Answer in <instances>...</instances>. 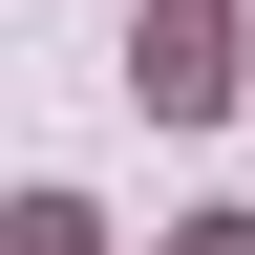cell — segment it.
I'll list each match as a JSON object with an SVG mask.
<instances>
[{
  "label": "cell",
  "mask_w": 255,
  "mask_h": 255,
  "mask_svg": "<svg viewBox=\"0 0 255 255\" xmlns=\"http://www.w3.org/2000/svg\"><path fill=\"white\" fill-rule=\"evenodd\" d=\"M170 255H255V213H191V234H170Z\"/></svg>",
  "instance_id": "cell-3"
},
{
  "label": "cell",
  "mask_w": 255,
  "mask_h": 255,
  "mask_svg": "<svg viewBox=\"0 0 255 255\" xmlns=\"http://www.w3.org/2000/svg\"><path fill=\"white\" fill-rule=\"evenodd\" d=\"M0 255H107V213H85V191H21V213H0Z\"/></svg>",
  "instance_id": "cell-2"
},
{
  "label": "cell",
  "mask_w": 255,
  "mask_h": 255,
  "mask_svg": "<svg viewBox=\"0 0 255 255\" xmlns=\"http://www.w3.org/2000/svg\"><path fill=\"white\" fill-rule=\"evenodd\" d=\"M128 85H149V107H234V21H213V0H149Z\"/></svg>",
  "instance_id": "cell-1"
}]
</instances>
